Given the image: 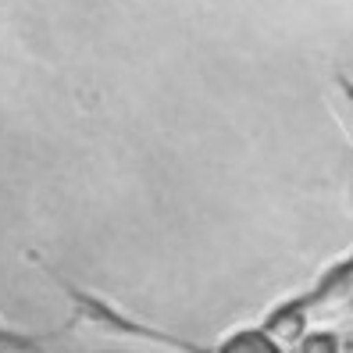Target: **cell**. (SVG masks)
<instances>
[{"instance_id": "obj_1", "label": "cell", "mask_w": 353, "mask_h": 353, "mask_svg": "<svg viewBox=\"0 0 353 353\" xmlns=\"http://www.w3.org/2000/svg\"><path fill=\"white\" fill-rule=\"evenodd\" d=\"M221 353H279L264 336H236Z\"/></svg>"}, {"instance_id": "obj_2", "label": "cell", "mask_w": 353, "mask_h": 353, "mask_svg": "<svg viewBox=\"0 0 353 353\" xmlns=\"http://www.w3.org/2000/svg\"><path fill=\"white\" fill-rule=\"evenodd\" d=\"M0 353H39V346L29 343V339H18V336L0 332Z\"/></svg>"}]
</instances>
